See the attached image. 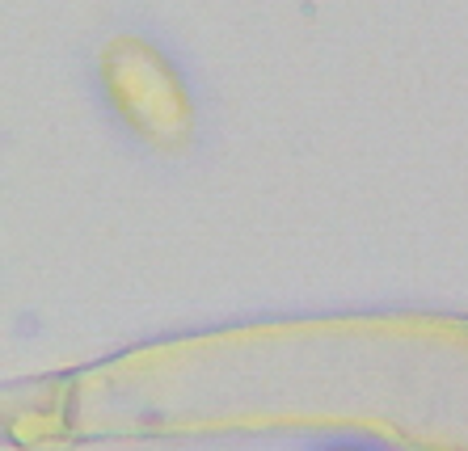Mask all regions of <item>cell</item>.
Masks as SVG:
<instances>
[{
  "instance_id": "obj_2",
  "label": "cell",
  "mask_w": 468,
  "mask_h": 451,
  "mask_svg": "<svg viewBox=\"0 0 468 451\" xmlns=\"http://www.w3.org/2000/svg\"><path fill=\"white\" fill-rule=\"evenodd\" d=\"M329 451H367V447H329Z\"/></svg>"
},
{
  "instance_id": "obj_1",
  "label": "cell",
  "mask_w": 468,
  "mask_h": 451,
  "mask_svg": "<svg viewBox=\"0 0 468 451\" xmlns=\"http://www.w3.org/2000/svg\"><path fill=\"white\" fill-rule=\"evenodd\" d=\"M101 85L122 127L148 143H177L190 135V93L174 64L144 38H114L101 56Z\"/></svg>"
}]
</instances>
